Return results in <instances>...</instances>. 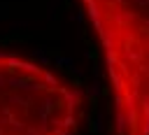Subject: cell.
<instances>
[{"mask_svg": "<svg viewBox=\"0 0 149 135\" xmlns=\"http://www.w3.org/2000/svg\"><path fill=\"white\" fill-rule=\"evenodd\" d=\"M98 37L114 135H149V0H81Z\"/></svg>", "mask_w": 149, "mask_h": 135, "instance_id": "obj_1", "label": "cell"}, {"mask_svg": "<svg viewBox=\"0 0 149 135\" xmlns=\"http://www.w3.org/2000/svg\"><path fill=\"white\" fill-rule=\"evenodd\" d=\"M84 93L19 54L0 51V135H74Z\"/></svg>", "mask_w": 149, "mask_h": 135, "instance_id": "obj_2", "label": "cell"}]
</instances>
